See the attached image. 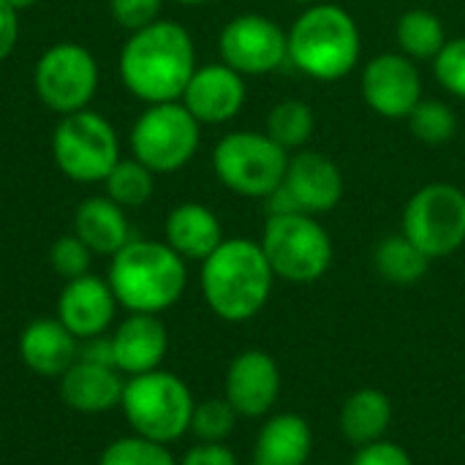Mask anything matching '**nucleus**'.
<instances>
[{
    "mask_svg": "<svg viewBox=\"0 0 465 465\" xmlns=\"http://www.w3.org/2000/svg\"><path fill=\"white\" fill-rule=\"evenodd\" d=\"M114 368L123 376H142L158 371L169 351L166 324L153 313H131L112 332Z\"/></svg>",
    "mask_w": 465,
    "mask_h": 465,
    "instance_id": "a211bd4d",
    "label": "nucleus"
},
{
    "mask_svg": "<svg viewBox=\"0 0 465 465\" xmlns=\"http://www.w3.org/2000/svg\"><path fill=\"white\" fill-rule=\"evenodd\" d=\"M199 286L207 308L218 319L242 324L259 316L270 302L275 272L256 240L226 237L202 262Z\"/></svg>",
    "mask_w": 465,
    "mask_h": 465,
    "instance_id": "f03ea898",
    "label": "nucleus"
},
{
    "mask_svg": "<svg viewBox=\"0 0 465 465\" xmlns=\"http://www.w3.org/2000/svg\"><path fill=\"white\" fill-rule=\"evenodd\" d=\"M104 191L123 210H134V207H142V204H147L153 199L155 174L142 161H136L134 155L131 158H120L112 166V172L106 174Z\"/></svg>",
    "mask_w": 465,
    "mask_h": 465,
    "instance_id": "cd10ccee",
    "label": "nucleus"
},
{
    "mask_svg": "<svg viewBox=\"0 0 465 465\" xmlns=\"http://www.w3.org/2000/svg\"><path fill=\"white\" fill-rule=\"evenodd\" d=\"M245 101H248L245 76L229 68L226 63L196 65L180 98V104L202 125H223L234 120L242 112Z\"/></svg>",
    "mask_w": 465,
    "mask_h": 465,
    "instance_id": "2eb2a0df",
    "label": "nucleus"
},
{
    "mask_svg": "<svg viewBox=\"0 0 465 465\" xmlns=\"http://www.w3.org/2000/svg\"><path fill=\"white\" fill-rule=\"evenodd\" d=\"M174 3H180V5H204L210 0H174Z\"/></svg>",
    "mask_w": 465,
    "mask_h": 465,
    "instance_id": "ea45409f",
    "label": "nucleus"
},
{
    "mask_svg": "<svg viewBox=\"0 0 465 465\" xmlns=\"http://www.w3.org/2000/svg\"><path fill=\"white\" fill-rule=\"evenodd\" d=\"M131 153L153 174L180 172L202 144V123L180 104H150L131 128Z\"/></svg>",
    "mask_w": 465,
    "mask_h": 465,
    "instance_id": "1a4fd4ad",
    "label": "nucleus"
},
{
    "mask_svg": "<svg viewBox=\"0 0 465 465\" xmlns=\"http://www.w3.org/2000/svg\"><path fill=\"white\" fill-rule=\"evenodd\" d=\"M237 420H240V414L234 411V406L226 398H207L193 406L191 433L202 444H223L234 433Z\"/></svg>",
    "mask_w": 465,
    "mask_h": 465,
    "instance_id": "c756f323",
    "label": "nucleus"
},
{
    "mask_svg": "<svg viewBox=\"0 0 465 465\" xmlns=\"http://www.w3.org/2000/svg\"><path fill=\"white\" fill-rule=\"evenodd\" d=\"M117 71L123 87L147 106L180 101L196 71L193 38L183 25L155 19L128 35L117 57Z\"/></svg>",
    "mask_w": 465,
    "mask_h": 465,
    "instance_id": "f257e3e1",
    "label": "nucleus"
},
{
    "mask_svg": "<svg viewBox=\"0 0 465 465\" xmlns=\"http://www.w3.org/2000/svg\"><path fill=\"white\" fill-rule=\"evenodd\" d=\"M125 381L117 368L76 360L60 376V398L79 414H104L123 403Z\"/></svg>",
    "mask_w": 465,
    "mask_h": 465,
    "instance_id": "6ab92c4d",
    "label": "nucleus"
},
{
    "mask_svg": "<svg viewBox=\"0 0 465 465\" xmlns=\"http://www.w3.org/2000/svg\"><path fill=\"white\" fill-rule=\"evenodd\" d=\"M292 3H300V5H313V3H324V0H292Z\"/></svg>",
    "mask_w": 465,
    "mask_h": 465,
    "instance_id": "a19ab883",
    "label": "nucleus"
},
{
    "mask_svg": "<svg viewBox=\"0 0 465 465\" xmlns=\"http://www.w3.org/2000/svg\"><path fill=\"white\" fill-rule=\"evenodd\" d=\"M98 465H180L166 444L150 441L144 436H123L112 441Z\"/></svg>",
    "mask_w": 465,
    "mask_h": 465,
    "instance_id": "7c9ffc66",
    "label": "nucleus"
},
{
    "mask_svg": "<svg viewBox=\"0 0 465 465\" xmlns=\"http://www.w3.org/2000/svg\"><path fill=\"white\" fill-rule=\"evenodd\" d=\"M392 425V401L373 387L351 392L341 406V433L349 444L365 447L381 441Z\"/></svg>",
    "mask_w": 465,
    "mask_h": 465,
    "instance_id": "b1692460",
    "label": "nucleus"
},
{
    "mask_svg": "<svg viewBox=\"0 0 465 465\" xmlns=\"http://www.w3.org/2000/svg\"><path fill=\"white\" fill-rule=\"evenodd\" d=\"M436 82L455 98L465 101V35L450 38L441 52L433 57Z\"/></svg>",
    "mask_w": 465,
    "mask_h": 465,
    "instance_id": "2f4dec72",
    "label": "nucleus"
},
{
    "mask_svg": "<svg viewBox=\"0 0 465 465\" xmlns=\"http://www.w3.org/2000/svg\"><path fill=\"white\" fill-rule=\"evenodd\" d=\"M267 136L278 142L286 153L305 150L313 131H316V114L308 101L302 98H283L278 101L267 114Z\"/></svg>",
    "mask_w": 465,
    "mask_h": 465,
    "instance_id": "bb28decb",
    "label": "nucleus"
},
{
    "mask_svg": "<svg viewBox=\"0 0 465 465\" xmlns=\"http://www.w3.org/2000/svg\"><path fill=\"white\" fill-rule=\"evenodd\" d=\"M16 41H19V14L5 0H0V63L14 52Z\"/></svg>",
    "mask_w": 465,
    "mask_h": 465,
    "instance_id": "4c0bfd02",
    "label": "nucleus"
},
{
    "mask_svg": "<svg viewBox=\"0 0 465 465\" xmlns=\"http://www.w3.org/2000/svg\"><path fill=\"white\" fill-rule=\"evenodd\" d=\"M376 272L392 286H414L428 275L430 259L401 232L384 237L373 251Z\"/></svg>",
    "mask_w": 465,
    "mask_h": 465,
    "instance_id": "393cba45",
    "label": "nucleus"
},
{
    "mask_svg": "<svg viewBox=\"0 0 465 465\" xmlns=\"http://www.w3.org/2000/svg\"><path fill=\"white\" fill-rule=\"evenodd\" d=\"M180 465H240L237 455L226 444H202L188 450Z\"/></svg>",
    "mask_w": 465,
    "mask_h": 465,
    "instance_id": "c9c22d12",
    "label": "nucleus"
},
{
    "mask_svg": "<svg viewBox=\"0 0 465 465\" xmlns=\"http://www.w3.org/2000/svg\"><path fill=\"white\" fill-rule=\"evenodd\" d=\"M193 395L188 384L169 371H150L131 376L123 392V414L136 436H144L158 444H174L191 433Z\"/></svg>",
    "mask_w": 465,
    "mask_h": 465,
    "instance_id": "423d86ee",
    "label": "nucleus"
},
{
    "mask_svg": "<svg viewBox=\"0 0 465 465\" xmlns=\"http://www.w3.org/2000/svg\"><path fill=\"white\" fill-rule=\"evenodd\" d=\"M161 8L163 0H109L112 19L128 33H136L161 19Z\"/></svg>",
    "mask_w": 465,
    "mask_h": 465,
    "instance_id": "72a5a7b5",
    "label": "nucleus"
},
{
    "mask_svg": "<svg viewBox=\"0 0 465 465\" xmlns=\"http://www.w3.org/2000/svg\"><path fill=\"white\" fill-rule=\"evenodd\" d=\"M223 240L218 215L199 202H183L166 215L163 242L185 262H204Z\"/></svg>",
    "mask_w": 465,
    "mask_h": 465,
    "instance_id": "412c9836",
    "label": "nucleus"
},
{
    "mask_svg": "<svg viewBox=\"0 0 465 465\" xmlns=\"http://www.w3.org/2000/svg\"><path fill=\"white\" fill-rule=\"evenodd\" d=\"M74 234L93 251V256H114L131 240L125 210L104 196L84 199L74 213Z\"/></svg>",
    "mask_w": 465,
    "mask_h": 465,
    "instance_id": "5701e85b",
    "label": "nucleus"
},
{
    "mask_svg": "<svg viewBox=\"0 0 465 465\" xmlns=\"http://www.w3.org/2000/svg\"><path fill=\"white\" fill-rule=\"evenodd\" d=\"M406 120H409L414 139H420L422 144H430V147L452 142L458 136V125H460L455 109L439 98H422Z\"/></svg>",
    "mask_w": 465,
    "mask_h": 465,
    "instance_id": "c85d7f7f",
    "label": "nucleus"
},
{
    "mask_svg": "<svg viewBox=\"0 0 465 465\" xmlns=\"http://www.w3.org/2000/svg\"><path fill=\"white\" fill-rule=\"evenodd\" d=\"M52 161L74 183H104L120 161L114 125L93 109L63 114L52 131Z\"/></svg>",
    "mask_w": 465,
    "mask_h": 465,
    "instance_id": "6e6552de",
    "label": "nucleus"
},
{
    "mask_svg": "<svg viewBox=\"0 0 465 465\" xmlns=\"http://www.w3.org/2000/svg\"><path fill=\"white\" fill-rule=\"evenodd\" d=\"M117 305L128 313H163L180 302L188 286V267L163 240H128L106 275Z\"/></svg>",
    "mask_w": 465,
    "mask_h": 465,
    "instance_id": "7ed1b4c3",
    "label": "nucleus"
},
{
    "mask_svg": "<svg viewBox=\"0 0 465 465\" xmlns=\"http://www.w3.org/2000/svg\"><path fill=\"white\" fill-rule=\"evenodd\" d=\"M33 90L54 114H74L90 106L98 90V63L76 41L52 44L33 68Z\"/></svg>",
    "mask_w": 465,
    "mask_h": 465,
    "instance_id": "9b49d317",
    "label": "nucleus"
},
{
    "mask_svg": "<svg viewBox=\"0 0 465 465\" xmlns=\"http://www.w3.org/2000/svg\"><path fill=\"white\" fill-rule=\"evenodd\" d=\"M401 232L433 262L465 245V191L455 183H428L403 207Z\"/></svg>",
    "mask_w": 465,
    "mask_h": 465,
    "instance_id": "9d476101",
    "label": "nucleus"
},
{
    "mask_svg": "<svg viewBox=\"0 0 465 465\" xmlns=\"http://www.w3.org/2000/svg\"><path fill=\"white\" fill-rule=\"evenodd\" d=\"M289 63L316 79L341 82L346 79L362 54V33L357 19L335 3H313L286 30Z\"/></svg>",
    "mask_w": 465,
    "mask_h": 465,
    "instance_id": "20e7f679",
    "label": "nucleus"
},
{
    "mask_svg": "<svg viewBox=\"0 0 465 465\" xmlns=\"http://www.w3.org/2000/svg\"><path fill=\"white\" fill-rule=\"evenodd\" d=\"M346 193V180L341 166L319 150L289 153V166L278 191L267 202V215L275 213H308L324 215L332 213Z\"/></svg>",
    "mask_w": 465,
    "mask_h": 465,
    "instance_id": "f8f14e48",
    "label": "nucleus"
},
{
    "mask_svg": "<svg viewBox=\"0 0 465 465\" xmlns=\"http://www.w3.org/2000/svg\"><path fill=\"white\" fill-rule=\"evenodd\" d=\"M90 262H93V251L76 234H65V237H57L52 242L49 264H52V270L60 278L74 281V278L87 275L90 272Z\"/></svg>",
    "mask_w": 465,
    "mask_h": 465,
    "instance_id": "473e14b6",
    "label": "nucleus"
},
{
    "mask_svg": "<svg viewBox=\"0 0 465 465\" xmlns=\"http://www.w3.org/2000/svg\"><path fill=\"white\" fill-rule=\"evenodd\" d=\"M275 278L297 286L322 281L335 259L330 232L308 213H275L267 215L259 240Z\"/></svg>",
    "mask_w": 465,
    "mask_h": 465,
    "instance_id": "39448f33",
    "label": "nucleus"
},
{
    "mask_svg": "<svg viewBox=\"0 0 465 465\" xmlns=\"http://www.w3.org/2000/svg\"><path fill=\"white\" fill-rule=\"evenodd\" d=\"M5 3H8L16 14L25 11V8H30V5H35V0H5Z\"/></svg>",
    "mask_w": 465,
    "mask_h": 465,
    "instance_id": "58836bf2",
    "label": "nucleus"
},
{
    "mask_svg": "<svg viewBox=\"0 0 465 465\" xmlns=\"http://www.w3.org/2000/svg\"><path fill=\"white\" fill-rule=\"evenodd\" d=\"M19 357L33 373L60 379L79 360V338L60 319H35L19 335Z\"/></svg>",
    "mask_w": 465,
    "mask_h": 465,
    "instance_id": "aec40b11",
    "label": "nucleus"
},
{
    "mask_svg": "<svg viewBox=\"0 0 465 465\" xmlns=\"http://www.w3.org/2000/svg\"><path fill=\"white\" fill-rule=\"evenodd\" d=\"M221 63L242 76H264L289 63L286 30L267 14H237L218 35Z\"/></svg>",
    "mask_w": 465,
    "mask_h": 465,
    "instance_id": "ddd939ff",
    "label": "nucleus"
},
{
    "mask_svg": "<svg viewBox=\"0 0 465 465\" xmlns=\"http://www.w3.org/2000/svg\"><path fill=\"white\" fill-rule=\"evenodd\" d=\"M289 153L267 131H232L213 150V172L223 188L248 199H267L281 188Z\"/></svg>",
    "mask_w": 465,
    "mask_h": 465,
    "instance_id": "0eeeda50",
    "label": "nucleus"
},
{
    "mask_svg": "<svg viewBox=\"0 0 465 465\" xmlns=\"http://www.w3.org/2000/svg\"><path fill=\"white\" fill-rule=\"evenodd\" d=\"M351 465H414V460L401 444L381 439V441L357 447Z\"/></svg>",
    "mask_w": 465,
    "mask_h": 465,
    "instance_id": "f704fd0d",
    "label": "nucleus"
},
{
    "mask_svg": "<svg viewBox=\"0 0 465 465\" xmlns=\"http://www.w3.org/2000/svg\"><path fill=\"white\" fill-rule=\"evenodd\" d=\"M278 395H281V368L267 351L248 349L232 360L223 381V398L234 406L240 417L248 420L267 417L275 409Z\"/></svg>",
    "mask_w": 465,
    "mask_h": 465,
    "instance_id": "dca6fc26",
    "label": "nucleus"
},
{
    "mask_svg": "<svg viewBox=\"0 0 465 465\" xmlns=\"http://www.w3.org/2000/svg\"><path fill=\"white\" fill-rule=\"evenodd\" d=\"M114 313H117V297L109 281L90 272L65 281L57 297V319L79 341L104 335L112 327Z\"/></svg>",
    "mask_w": 465,
    "mask_h": 465,
    "instance_id": "f3484780",
    "label": "nucleus"
},
{
    "mask_svg": "<svg viewBox=\"0 0 465 465\" xmlns=\"http://www.w3.org/2000/svg\"><path fill=\"white\" fill-rule=\"evenodd\" d=\"M360 90L368 109L387 120H406L425 98L422 71L403 52H384L371 57L362 65Z\"/></svg>",
    "mask_w": 465,
    "mask_h": 465,
    "instance_id": "4468645a",
    "label": "nucleus"
},
{
    "mask_svg": "<svg viewBox=\"0 0 465 465\" xmlns=\"http://www.w3.org/2000/svg\"><path fill=\"white\" fill-rule=\"evenodd\" d=\"M395 41H398V49L414 63H422V60L433 63V57L441 52V46L450 38L439 14L428 8H409L398 16Z\"/></svg>",
    "mask_w": 465,
    "mask_h": 465,
    "instance_id": "a878e982",
    "label": "nucleus"
},
{
    "mask_svg": "<svg viewBox=\"0 0 465 465\" xmlns=\"http://www.w3.org/2000/svg\"><path fill=\"white\" fill-rule=\"evenodd\" d=\"M79 360L84 362H95V365H106L114 368V346H112V335H95L87 341H79Z\"/></svg>",
    "mask_w": 465,
    "mask_h": 465,
    "instance_id": "e433bc0d",
    "label": "nucleus"
},
{
    "mask_svg": "<svg viewBox=\"0 0 465 465\" xmlns=\"http://www.w3.org/2000/svg\"><path fill=\"white\" fill-rule=\"evenodd\" d=\"M313 430L300 414H275L270 417L253 447L251 465H311Z\"/></svg>",
    "mask_w": 465,
    "mask_h": 465,
    "instance_id": "4be33fe9",
    "label": "nucleus"
}]
</instances>
